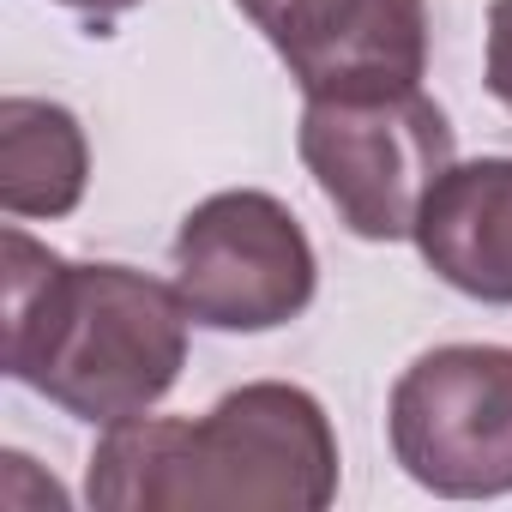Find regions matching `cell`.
Returning <instances> with one entry per match:
<instances>
[{
	"label": "cell",
	"mask_w": 512,
	"mask_h": 512,
	"mask_svg": "<svg viewBox=\"0 0 512 512\" xmlns=\"http://www.w3.org/2000/svg\"><path fill=\"white\" fill-rule=\"evenodd\" d=\"M422 266L470 302L512 308V157L452 163L416 211Z\"/></svg>",
	"instance_id": "cell-7"
},
{
	"label": "cell",
	"mask_w": 512,
	"mask_h": 512,
	"mask_svg": "<svg viewBox=\"0 0 512 512\" xmlns=\"http://www.w3.org/2000/svg\"><path fill=\"white\" fill-rule=\"evenodd\" d=\"M85 500L103 512H320L338 500V434L314 392L247 380L199 422L103 428Z\"/></svg>",
	"instance_id": "cell-2"
},
{
	"label": "cell",
	"mask_w": 512,
	"mask_h": 512,
	"mask_svg": "<svg viewBox=\"0 0 512 512\" xmlns=\"http://www.w3.org/2000/svg\"><path fill=\"white\" fill-rule=\"evenodd\" d=\"M0 368L55 410L115 428L151 416L187 368V302L175 284H157L115 260H61L19 223L0 235Z\"/></svg>",
	"instance_id": "cell-1"
},
{
	"label": "cell",
	"mask_w": 512,
	"mask_h": 512,
	"mask_svg": "<svg viewBox=\"0 0 512 512\" xmlns=\"http://www.w3.org/2000/svg\"><path fill=\"white\" fill-rule=\"evenodd\" d=\"M488 97L512 115V0L488 7Z\"/></svg>",
	"instance_id": "cell-9"
},
{
	"label": "cell",
	"mask_w": 512,
	"mask_h": 512,
	"mask_svg": "<svg viewBox=\"0 0 512 512\" xmlns=\"http://www.w3.org/2000/svg\"><path fill=\"white\" fill-rule=\"evenodd\" d=\"M302 97H386L428 73V0H235Z\"/></svg>",
	"instance_id": "cell-6"
},
{
	"label": "cell",
	"mask_w": 512,
	"mask_h": 512,
	"mask_svg": "<svg viewBox=\"0 0 512 512\" xmlns=\"http://www.w3.org/2000/svg\"><path fill=\"white\" fill-rule=\"evenodd\" d=\"M61 7H73V13H91V19H115V13L139 7V0H61Z\"/></svg>",
	"instance_id": "cell-10"
},
{
	"label": "cell",
	"mask_w": 512,
	"mask_h": 512,
	"mask_svg": "<svg viewBox=\"0 0 512 512\" xmlns=\"http://www.w3.org/2000/svg\"><path fill=\"white\" fill-rule=\"evenodd\" d=\"M175 290L193 326L211 332H278L308 314L320 290L314 241L296 211L260 187L199 199L175 229Z\"/></svg>",
	"instance_id": "cell-5"
},
{
	"label": "cell",
	"mask_w": 512,
	"mask_h": 512,
	"mask_svg": "<svg viewBox=\"0 0 512 512\" xmlns=\"http://www.w3.org/2000/svg\"><path fill=\"white\" fill-rule=\"evenodd\" d=\"M386 434L404 476L440 500L512 494V350H422L392 386Z\"/></svg>",
	"instance_id": "cell-4"
},
{
	"label": "cell",
	"mask_w": 512,
	"mask_h": 512,
	"mask_svg": "<svg viewBox=\"0 0 512 512\" xmlns=\"http://www.w3.org/2000/svg\"><path fill=\"white\" fill-rule=\"evenodd\" d=\"M91 181V145L73 109L43 97L0 103V205L7 217H67Z\"/></svg>",
	"instance_id": "cell-8"
},
{
	"label": "cell",
	"mask_w": 512,
	"mask_h": 512,
	"mask_svg": "<svg viewBox=\"0 0 512 512\" xmlns=\"http://www.w3.org/2000/svg\"><path fill=\"white\" fill-rule=\"evenodd\" d=\"M296 151L338 223L362 241H410L428 187L458 163L452 121L422 85L386 97H308Z\"/></svg>",
	"instance_id": "cell-3"
}]
</instances>
